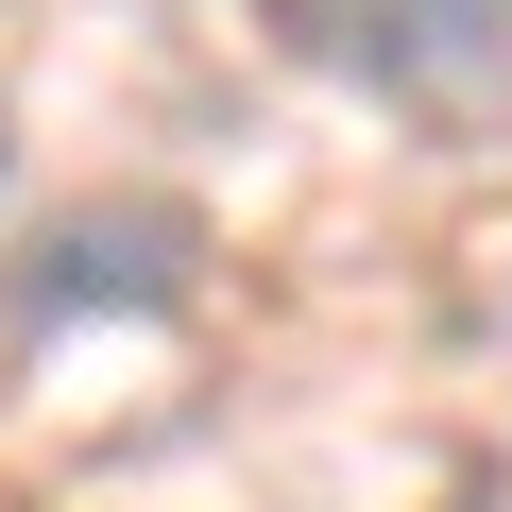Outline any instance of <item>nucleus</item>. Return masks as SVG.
<instances>
[{"label":"nucleus","instance_id":"f257e3e1","mask_svg":"<svg viewBox=\"0 0 512 512\" xmlns=\"http://www.w3.org/2000/svg\"><path fill=\"white\" fill-rule=\"evenodd\" d=\"M274 52H308L325 86L427 120V137H478L512 103V0H256Z\"/></svg>","mask_w":512,"mask_h":512},{"label":"nucleus","instance_id":"f03ea898","mask_svg":"<svg viewBox=\"0 0 512 512\" xmlns=\"http://www.w3.org/2000/svg\"><path fill=\"white\" fill-rule=\"evenodd\" d=\"M18 308L35 325H69V308H188V205H86V222H52Z\"/></svg>","mask_w":512,"mask_h":512},{"label":"nucleus","instance_id":"7ed1b4c3","mask_svg":"<svg viewBox=\"0 0 512 512\" xmlns=\"http://www.w3.org/2000/svg\"><path fill=\"white\" fill-rule=\"evenodd\" d=\"M0 188H18V120H0Z\"/></svg>","mask_w":512,"mask_h":512}]
</instances>
